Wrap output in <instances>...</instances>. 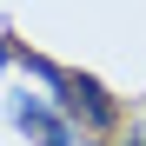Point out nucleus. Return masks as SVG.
Listing matches in <instances>:
<instances>
[{"instance_id":"f257e3e1","label":"nucleus","mask_w":146,"mask_h":146,"mask_svg":"<svg viewBox=\"0 0 146 146\" xmlns=\"http://www.w3.org/2000/svg\"><path fill=\"white\" fill-rule=\"evenodd\" d=\"M46 100L73 119V133H80V139H100V133L119 126V100L93 80V73H73V66H66V73H60V86L46 93Z\"/></svg>"},{"instance_id":"f03ea898","label":"nucleus","mask_w":146,"mask_h":146,"mask_svg":"<svg viewBox=\"0 0 146 146\" xmlns=\"http://www.w3.org/2000/svg\"><path fill=\"white\" fill-rule=\"evenodd\" d=\"M7 119H13V126L27 133L33 146H80L73 119H66L53 100H46V93H27V86H20V93H7Z\"/></svg>"},{"instance_id":"7ed1b4c3","label":"nucleus","mask_w":146,"mask_h":146,"mask_svg":"<svg viewBox=\"0 0 146 146\" xmlns=\"http://www.w3.org/2000/svg\"><path fill=\"white\" fill-rule=\"evenodd\" d=\"M13 60H20V46H13V40H0V73H7Z\"/></svg>"},{"instance_id":"20e7f679","label":"nucleus","mask_w":146,"mask_h":146,"mask_svg":"<svg viewBox=\"0 0 146 146\" xmlns=\"http://www.w3.org/2000/svg\"><path fill=\"white\" fill-rule=\"evenodd\" d=\"M113 146H146V133H126V139H113Z\"/></svg>"}]
</instances>
